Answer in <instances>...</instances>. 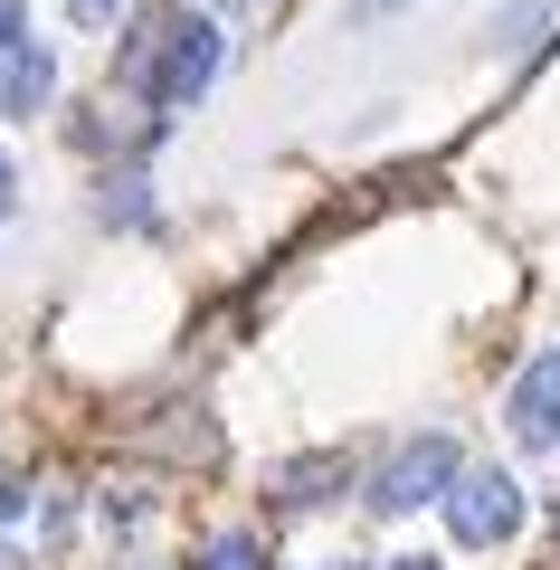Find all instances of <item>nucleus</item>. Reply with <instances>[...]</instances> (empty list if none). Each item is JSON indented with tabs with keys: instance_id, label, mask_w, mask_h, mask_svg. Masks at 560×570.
I'll return each instance as SVG.
<instances>
[{
	"instance_id": "13",
	"label": "nucleus",
	"mask_w": 560,
	"mask_h": 570,
	"mask_svg": "<svg viewBox=\"0 0 560 570\" xmlns=\"http://www.w3.org/2000/svg\"><path fill=\"white\" fill-rule=\"evenodd\" d=\"M0 570H29V551H10V542H0Z\"/></svg>"
},
{
	"instance_id": "4",
	"label": "nucleus",
	"mask_w": 560,
	"mask_h": 570,
	"mask_svg": "<svg viewBox=\"0 0 560 570\" xmlns=\"http://www.w3.org/2000/svg\"><path fill=\"white\" fill-rule=\"evenodd\" d=\"M503 428H513V448H532V456H551V448H560V352H541V362L513 381V400H503Z\"/></svg>"
},
{
	"instance_id": "14",
	"label": "nucleus",
	"mask_w": 560,
	"mask_h": 570,
	"mask_svg": "<svg viewBox=\"0 0 560 570\" xmlns=\"http://www.w3.org/2000/svg\"><path fill=\"white\" fill-rule=\"evenodd\" d=\"M381 570H438V561H381Z\"/></svg>"
},
{
	"instance_id": "5",
	"label": "nucleus",
	"mask_w": 560,
	"mask_h": 570,
	"mask_svg": "<svg viewBox=\"0 0 560 570\" xmlns=\"http://www.w3.org/2000/svg\"><path fill=\"white\" fill-rule=\"evenodd\" d=\"M48 86H58V58H48L39 39H20L10 58H0V115H39Z\"/></svg>"
},
{
	"instance_id": "12",
	"label": "nucleus",
	"mask_w": 560,
	"mask_h": 570,
	"mask_svg": "<svg viewBox=\"0 0 560 570\" xmlns=\"http://www.w3.org/2000/svg\"><path fill=\"white\" fill-rule=\"evenodd\" d=\"M10 190H20V171H10V153H0V219H10Z\"/></svg>"
},
{
	"instance_id": "2",
	"label": "nucleus",
	"mask_w": 560,
	"mask_h": 570,
	"mask_svg": "<svg viewBox=\"0 0 560 570\" xmlns=\"http://www.w3.org/2000/svg\"><path fill=\"white\" fill-rule=\"evenodd\" d=\"M513 523H522V485L513 475H465L456 466V485H446V532H456V551H494V542H513Z\"/></svg>"
},
{
	"instance_id": "6",
	"label": "nucleus",
	"mask_w": 560,
	"mask_h": 570,
	"mask_svg": "<svg viewBox=\"0 0 560 570\" xmlns=\"http://www.w3.org/2000/svg\"><path fill=\"white\" fill-rule=\"evenodd\" d=\"M333 485H342V456H304V466H285V475H276L285 504H323Z\"/></svg>"
},
{
	"instance_id": "7",
	"label": "nucleus",
	"mask_w": 560,
	"mask_h": 570,
	"mask_svg": "<svg viewBox=\"0 0 560 570\" xmlns=\"http://www.w3.org/2000/svg\"><path fill=\"white\" fill-rule=\"evenodd\" d=\"M200 570H266V551L247 542V532H219V542L200 551Z\"/></svg>"
},
{
	"instance_id": "11",
	"label": "nucleus",
	"mask_w": 560,
	"mask_h": 570,
	"mask_svg": "<svg viewBox=\"0 0 560 570\" xmlns=\"http://www.w3.org/2000/svg\"><path fill=\"white\" fill-rule=\"evenodd\" d=\"M390 10H409V0H352V20H390Z\"/></svg>"
},
{
	"instance_id": "10",
	"label": "nucleus",
	"mask_w": 560,
	"mask_h": 570,
	"mask_svg": "<svg viewBox=\"0 0 560 570\" xmlns=\"http://www.w3.org/2000/svg\"><path fill=\"white\" fill-rule=\"evenodd\" d=\"M20 513H29V485H20V475H0V523H20Z\"/></svg>"
},
{
	"instance_id": "3",
	"label": "nucleus",
	"mask_w": 560,
	"mask_h": 570,
	"mask_svg": "<svg viewBox=\"0 0 560 570\" xmlns=\"http://www.w3.org/2000/svg\"><path fill=\"white\" fill-rule=\"evenodd\" d=\"M446 485H456V438H409V448L371 475V504L381 513H419V504H438Z\"/></svg>"
},
{
	"instance_id": "8",
	"label": "nucleus",
	"mask_w": 560,
	"mask_h": 570,
	"mask_svg": "<svg viewBox=\"0 0 560 570\" xmlns=\"http://www.w3.org/2000/svg\"><path fill=\"white\" fill-rule=\"evenodd\" d=\"M20 39H29V10H20V0H0V58H10Z\"/></svg>"
},
{
	"instance_id": "1",
	"label": "nucleus",
	"mask_w": 560,
	"mask_h": 570,
	"mask_svg": "<svg viewBox=\"0 0 560 570\" xmlns=\"http://www.w3.org/2000/svg\"><path fill=\"white\" fill-rule=\"evenodd\" d=\"M219 58H228V39L200 10H180L171 29H134L124 39V86L153 96V105H200V86L219 77Z\"/></svg>"
},
{
	"instance_id": "9",
	"label": "nucleus",
	"mask_w": 560,
	"mask_h": 570,
	"mask_svg": "<svg viewBox=\"0 0 560 570\" xmlns=\"http://www.w3.org/2000/svg\"><path fill=\"white\" fill-rule=\"evenodd\" d=\"M115 10H124V0H67V20H77V29H105Z\"/></svg>"
}]
</instances>
